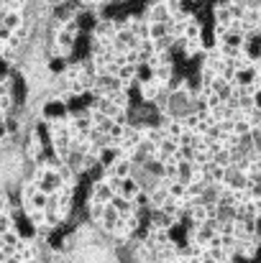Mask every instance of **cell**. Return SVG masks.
Listing matches in <instances>:
<instances>
[{
	"label": "cell",
	"instance_id": "cell-13",
	"mask_svg": "<svg viewBox=\"0 0 261 263\" xmlns=\"http://www.w3.org/2000/svg\"><path fill=\"white\" fill-rule=\"evenodd\" d=\"M57 176H59V181L62 184H69V186H80V174H75L67 164H62L59 169H57Z\"/></svg>",
	"mask_w": 261,
	"mask_h": 263
},
{
	"label": "cell",
	"instance_id": "cell-3",
	"mask_svg": "<svg viewBox=\"0 0 261 263\" xmlns=\"http://www.w3.org/2000/svg\"><path fill=\"white\" fill-rule=\"evenodd\" d=\"M146 21H156V23H169L172 21V13H169V8L164 5V0H159V3H149L146 5V10L141 13Z\"/></svg>",
	"mask_w": 261,
	"mask_h": 263
},
{
	"label": "cell",
	"instance_id": "cell-20",
	"mask_svg": "<svg viewBox=\"0 0 261 263\" xmlns=\"http://www.w3.org/2000/svg\"><path fill=\"white\" fill-rule=\"evenodd\" d=\"M243 118L249 120V125H251V128H261V107L259 105H254L251 110H246V112H243Z\"/></svg>",
	"mask_w": 261,
	"mask_h": 263
},
{
	"label": "cell",
	"instance_id": "cell-8",
	"mask_svg": "<svg viewBox=\"0 0 261 263\" xmlns=\"http://www.w3.org/2000/svg\"><path fill=\"white\" fill-rule=\"evenodd\" d=\"M167 197H169V192H167V184H156L151 192H149V210H162V204L167 202Z\"/></svg>",
	"mask_w": 261,
	"mask_h": 263
},
{
	"label": "cell",
	"instance_id": "cell-23",
	"mask_svg": "<svg viewBox=\"0 0 261 263\" xmlns=\"http://www.w3.org/2000/svg\"><path fill=\"white\" fill-rule=\"evenodd\" d=\"M31 204H33L36 210H44V207H46V192L36 189V192L31 194Z\"/></svg>",
	"mask_w": 261,
	"mask_h": 263
},
{
	"label": "cell",
	"instance_id": "cell-24",
	"mask_svg": "<svg viewBox=\"0 0 261 263\" xmlns=\"http://www.w3.org/2000/svg\"><path fill=\"white\" fill-rule=\"evenodd\" d=\"M26 220H28V225H31V228L44 225V210H31V212L26 215Z\"/></svg>",
	"mask_w": 261,
	"mask_h": 263
},
{
	"label": "cell",
	"instance_id": "cell-19",
	"mask_svg": "<svg viewBox=\"0 0 261 263\" xmlns=\"http://www.w3.org/2000/svg\"><path fill=\"white\" fill-rule=\"evenodd\" d=\"M249 130H251L249 120L243 118V112H238V118H233V130H231V133H236V136H249Z\"/></svg>",
	"mask_w": 261,
	"mask_h": 263
},
{
	"label": "cell",
	"instance_id": "cell-25",
	"mask_svg": "<svg viewBox=\"0 0 261 263\" xmlns=\"http://www.w3.org/2000/svg\"><path fill=\"white\" fill-rule=\"evenodd\" d=\"M225 33H228V26L215 23V26H213V44H220V41L225 39Z\"/></svg>",
	"mask_w": 261,
	"mask_h": 263
},
{
	"label": "cell",
	"instance_id": "cell-7",
	"mask_svg": "<svg viewBox=\"0 0 261 263\" xmlns=\"http://www.w3.org/2000/svg\"><path fill=\"white\" fill-rule=\"evenodd\" d=\"M210 13H213V18H215V23H223V26H231V10H228V3L225 0H215L213 5H210Z\"/></svg>",
	"mask_w": 261,
	"mask_h": 263
},
{
	"label": "cell",
	"instance_id": "cell-6",
	"mask_svg": "<svg viewBox=\"0 0 261 263\" xmlns=\"http://www.w3.org/2000/svg\"><path fill=\"white\" fill-rule=\"evenodd\" d=\"M136 89H138V102H149V105H151V100H154V97H156V92H159V85L149 77V80L138 82Z\"/></svg>",
	"mask_w": 261,
	"mask_h": 263
},
{
	"label": "cell",
	"instance_id": "cell-26",
	"mask_svg": "<svg viewBox=\"0 0 261 263\" xmlns=\"http://www.w3.org/2000/svg\"><path fill=\"white\" fill-rule=\"evenodd\" d=\"M15 105V97L13 95H0V112H10Z\"/></svg>",
	"mask_w": 261,
	"mask_h": 263
},
{
	"label": "cell",
	"instance_id": "cell-12",
	"mask_svg": "<svg viewBox=\"0 0 261 263\" xmlns=\"http://www.w3.org/2000/svg\"><path fill=\"white\" fill-rule=\"evenodd\" d=\"M21 238H23V233L18 230V225H13V228H8V230L0 233V243H3V246H13V248H15V246L21 243Z\"/></svg>",
	"mask_w": 261,
	"mask_h": 263
},
{
	"label": "cell",
	"instance_id": "cell-17",
	"mask_svg": "<svg viewBox=\"0 0 261 263\" xmlns=\"http://www.w3.org/2000/svg\"><path fill=\"white\" fill-rule=\"evenodd\" d=\"M44 225L51 228V230H59V228H62V215H59V210H44Z\"/></svg>",
	"mask_w": 261,
	"mask_h": 263
},
{
	"label": "cell",
	"instance_id": "cell-22",
	"mask_svg": "<svg viewBox=\"0 0 261 263\" xmlns=\"http://www.w3.org/2000/svg\"><path fill=\"white\" fill-rule=\"evenodd\" d=\"M120 57H123V64H133V67H138V64H141V57H138V51H136V49H128V51H123Z\"/></svg>",
	"mask_w": 261,
	"mask_h": 263
},
{
	"label": "cell",
	"instance_id": "cell-14",
	"mask_svg": "<svg viewBox=\"0 0 261 263\" xmlns=\"http://www.w3.org/2000/svg\"><path fill=\"white\" fill-rule=\"evenodd\" d=\"M220 44H228V46L241 49V46L246 44V33H243V31H233V28H228V33H225V39H223Z\"/></svg>",
	"mask_w": 261,
	"mask_h": 263
},
{
	"label": "cell",
	"instance_id": "cell-21",
	"mask_svg": "<svg viewBox=\"0 0 261 263\" xmlns=\"http://www.w3.org/2000/svg\"><path fill=\"white\" fill-rule=\"evenodd\" d=\"M164 33H169V31H167V23L149 21V39H151V41H156V39H159V36H164Z\"/></svg>",
	"mask_w": 261,
	"mask_h": 263
},
{
	"label": "cell",
	"instance_id": "cell-11",
	"mask_svg": "<svg viewBox=\"0 0 261 263\" xmlns=\"http://www.w3.org/2000/svg\"><path fill=\"white\" fill-rule=\"evenodd\" d=\"M105 115H108L113 123H118V125H126V123H128V107H118V105L110 102V107L105 110Z\"/></svg>",
	"mask_w": 261,
	"mask_h": 263
},
{
	"label": "cell",
	"instance_id": "cell-18",
	"mask_svg": "<svg viewBox=\"0 0 261 263\" xmlns=\"http://www.w3.org/2000/svg\"><path fill=\"white\" fill-rule=\"evenodd\" d=\"M174 46H177V39H174L172 33H164V36H159V39L154 41V49H156V51H172Z\"/></svg>",
	"mask_w": 261,
	"mask_h": 263
},
{
	"label": "cell",
	"instance_id": "cell-28",
	"mask_svg": "<svg viewBox=\"0 0 261 263\" xmlns=\"http://www.w3.org/2000/svg\"><path fill=\"white\" fill-rule=\"evenodd\" d=\"M10 204V194H0V212H5Z\"/></svg>",
	"mask_w": 261,
	"mask_h": 263
},
{
	"label": "cell",
	"instance_id": "cell-10",
	"mask_svg": "<svg viewBox=\"0 0 261 263\" xmlns=\"http://www.w3.org/2000/svg\"><path fill=\"white\" fill-rule=\"evenodd\" d=\"M200 36H202V18L192 15V18L184 23V28H182V36H179V39H200Z\"/></svg>",
	"mask_w": 261,
	"mask_h": 263
},
{
	"label": "cell",
	"instance_id": "cell-2",
	"mask_svg": "<svg viewBox=\"0 0 261 263\" xmlns=\"http://www.w3.org/2000/svg\"><path fill=\"white\" fill-rule=\"evenodd\" d=\"M113 194H115V192L110 189V184H108L105 179H92L87 199H95V202H102V204H108V202L113 199Z\"/></svg>",
	"mask_w": 261,
	"mask_h": 263
},
{
	"label": "cell",
	"instance_id": "cell-31",
	"mask_svg": "<svg viewBox=\"0 0 261 263\" xmlns=\"http://www.w3.org/2000/svg\"><path fill=\"white\" fill-rule=\"evenodd\" d=\"M164 263H182L179 258H169V261H164Z\"/></svg>",
	"mask_w": 261,
	"mask_h": 263
},
{
	"label": "cell",
	"instance_id": "cell-4",
	"mask_svg": "<svg viewBox=\"0 0 261 263\" xmlns=\"http://www.w3.org/2000/svg\"><path fill=\"white\" fill-rule=\"evenodd\" d=\"M146 212H149V225L162 228V230H172L174 225H179V222H182L177 215H167L164 210H146Z\"/></svg>",
	"mask_w": 261,
	"mask_h": 263
},
{
	"label": "cell",
	"instance_id": "cell-1",
	"mask_svg": "<svg viewBox=\"0 0 261 263\" xmlns=\"http://www.w3.org/2000/svg\"><path fill=\"white\" fill-rule=\"evenodd\" d=\"M177 46L182 49L184 62H192V59H197V57L202 54L205 41H202V36H200V39H177Z\"/></svg>",
	"mask_w": 261,
	"mask_h": 263
},
{
	"label": "cell",
	"instance_id": "cell-29",
	"mask_svg": "<svg viewBox=\"0 0 261 263\" xmlns=\"http://www.w3.org/2000/svg\"><path fill=\"white\" fill-rule=\"evenodd\" d=\"M0 194H8V189H5V181L0 179Z\"/></svg>",
	"mask_w": 261,
	"mask_h": 263
},
{
	"label": "cell",
	"instance_id": "cell-27",
	"mask_svg": "<svg viewBox=\"0 0 261 263\" xmlns=\"http://www.w3.org/2000/svg\"><path fill=\"white\" fill-rule=\"evenodd\" d=\"M0 3H3L5 8H10V10H23L31 0H0Z\"/></svg>",
	"mask_w": 261,
	"mask_h": 263
},
{
	"label": "cell",
	"instance_id": "cell-9",
	"mask_svg": "<svg viewBox=\"0 0 261 263\" xmlns=\"http://www.w3.org/2000/svg\"><path fill=\"white\" fill-rule=\"evenodd\" d=\"M0 23L8 28V31H15L18 26H23L26 23V15H23V10H5L3 15H0Z\"/></svg>",
	"mask_w": 261,
	"mask_h": 263
},
{
	"label": "cell",
	"instance_id": "cell-16",
	"mask_svg": "<svg viewBox=\"0 0 261 263\" xmlns=\"http://www.w3.org/2000/svg\"><path fill=\"white\" fill-rule=\"evenodd\" d=\"M151 105H154L159 112H167V107H169V89H167V87H159L156 97L151 100Z\"/></svg>",
	"mask_w": 261,
	"mask_h": 263
},
{
	"label": "cell",
	"instance_id": "cell-30",
	"mask_svg": "<svg viewBox=\"0 0 261 263\" xmlns=\"http://www.w3.org/2000/svg\"><path fill=\"white\" fill-rule=\"evenodd\" d=\"M26 263H44L41 258H31V261H26Z\"/></svg>",
	"mask_w": 261,
	"mask_h": 263
},
{
	"label": "cell",
	"instance_id": "cell-15",
	"mask_svg": "<svg viewBox=\"0 0 261 263\" xmlns=\"http://www.w3.org/2000/svg\"><path fill=\"white\" fill-rule=\"evenodd\" d=\"M102 212H105V204H102V202L87 199V220H92V222L97 225V220L102 217Z\"/></svg>",
	"mask_w": 261,
	"mask_h": 263
},
{
	"label": "cell",
	"instance_id": "cell-5",
	"mask_svg": "<svg viewBox=\"0 0 261 263\" xmlns=\"http://www.w3.org/2000/svg\"><path fill=\"white\" fill-rule=\"evenodd\" d=\"M118 222H120V215L115 212V207H113V204H105V212H102V217L97 220V228H100L102 233H113V230L118 228Z\"/></svg>",
	"mask_w": 261,
	"mask_h": 263
}]
</instances>
